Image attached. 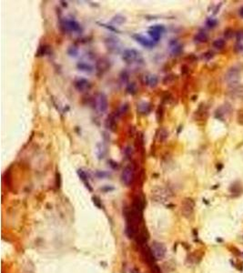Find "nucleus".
Masks as SVG:
<instances>
[{"instance_id": "obj_1", "label": "nucleus", "mask_w": 243, "mask_h": 273, "mask_svg": "<svg viewBox=\"0 0 243 273\" xmlns=\"http://www.w3.org/2000/svg\"><path fill=\"white\" fill-rule=\"evenodd\" d=\"M171 194L170 192L162 187H156L152 189L151 192V198L155 200V201L160 202V203H166L168 202L170 199Z\"/></svg>"}, {"instance_id": "obj_2", "label": "nucleus", "mask_w": 243, "mask_h": 273, "mask_svg": "<svg viewBox=\"0 0 243 273\" xmlns=\"http://www.w3.org/2000/svg\"><path fill=\"white\" fill-rule=\"evenodd\" d=\"M94 107L96 111L98 113H105L109 107L108 97L105 93L99 92L94 98Z\"/></svg>"}, {"instance_id": "obj_3", "label": "nucleus", "mask_w": 243, "mask_h": 273, "mask_svg": "<svg viewBox=\"0 0 243 273\" xmlns=\"http://www.w3.org/2000/svg\"><path fill=\"white\" fill-rule=\"evenodd\" d=\"M240 79V72L238 67H230L226 71L225 74V82L227 83L228 86L231 87H235Z\"/></svg>"}, {"instance_id": "obj_4", "label": "nucleus", "mask_w": 243, "mask_h": 273, "mask_svg": "<svg viewBox=\"0 0 243 273\" xmlns=\"http://www.w3.org/2000/svg\"><path fill=\"white\" fill-rule=\"evenodd\" d=\"M120 178L122 183L126 186H129L132 183L135 178V168L132 164H129L123 169Z\"/></svg>"}, {"instance_id": "obj_5", "label": "nucleus", "mask_w": 243, "mask_h": 273, "mask_svg": "<svg viewBox=\"0 0 243 273\" xmlns=\"http://www.w3.org/2000/svg\"><path fill=\"white\" fill-rule=\"evenodd\" d=\"M122 59L127 63V64H133L135 62H137L141 59V55L136 49H126L123 52L122 55Z\"/></svg>"}, {"instance_id": "obj_6", "label": "nucleus", "mask_w": 243, "mask_h": 273, "mask_svg": "<svg viewBox=\"0 0 243 273\" xmlns=\"http://www.w3.org/2000/svg\"><path fill=\"white\" fill-rule=\"evenodd\" d=\"M150 252L155 260H162L166 255V248L163 244L155 241L150 247Z\"/></svg>"}, {"instance_id": "obj_7", "label": "nucleus", "mask_w": 243, "mask_h": 273, "mask_svg": "<svg viewBox=\"0 0 243 273\" xmlns=\"http://www.w3.org/2000/svg\"><path fill=\"white\" fill-rule=\"evenodd\" d=\"M195 208V202L191 198H185L182 202L181 211L186 218H189L193 214V210Z\"/></svg>"}, {"instance_id": "obj_8", "label": "nucleus", "mask_w": 243, "mask_h": 273, "mask_svg": "<svg viewBox=\"0 0 243 273\" xmlns=\"http://www.w3.org/2000/svg\"><path fill=\"white\" fill-rule=\"evenodd\" d=\"M62 27L65 28V30L69 31V32L78 33V32H81V30H82L80 24L78 22H77L76 20H73V19L64 20L62 22Z\"/></svg>"}, {"instance_id": "obj_9", "label": "nucleus", "mask_w": 243, "mask_h": 273, "mask_svg": "<svg viewBox=\"0 0 243 273\" xmlns=\"http://www.w3.org/2000/svg\"><path fill=\"white\" fill-rule=\"evenodd\" d=\"M75 87L79 92H86L91 88V83L86 78H79L75 82Z\"/></svg>"}, {"instance_id": "obj_10", "label": "nucleus", "mask_w": 243, "mask_h": 273, "mask_svg": "<svg viewBox=\"0 0 243 273\" xmlns=\"http://www.w3.org/2000/svg\"><path fill=\"white\" fill-rule=\"evenodd\" d=\"M133 38H134V39H135L137 43H140L141 46H143V47H154V45H155V42H154L153 40H151V39L146 38V36H142V35H140V34H136V35H134V36H133Z\"/></svg>"}, {"instance_id": "obj_11", "label": "nucleus", "mask_w": 243, "mask_h": 273, "mask_svg": "<svg viewBox=\"0 0 243 273\" xmlns=\"http://www.w3.org/2000/svg\"><path fill=\"white\" fill-rule=\"evenodd\" d=\"M159 82V78L156 75H152V74H148V75H145L143 77V83L150 87H154L158 85Z\"/></svg>"}, {"instance_id": "obj_12", "label": "nucleus", "mask_w": 243, "mask_h": 273, "mask_svg": "<svg viewBox=\"0 0 243 273\" xmlns=\"http://www.w3.org/2000/svg\"><path fill=\"white\" fill-rule=\"evenodd\" d=\"M119 115L117 113H112L110 116L108 117L107 120H106V127H108L109 129L110 130H115L116 129V126H117V117Z\"/></svg>"}, {"instance_id": "obj_13", "label": "nucleus", "mask_w": 243, "mask_h": 273, "mask_svg": "<svg viewBox=\"0 0 243 273\" xmlns=\"http://www.w3.org/2000/svg\"><path fill=\"white\" fill-rule=\"evenodd\" d=\"M151 109V106L148 102L143 101L137 104V111L140 114H148Z\"/></svg>"}, {"instance_id": "obj_14", "label": "nucleus", "mask_w": 243, "mask_h": 273, "mask_svg": "<svg viewBox=\"0 0 243 273\" xmlns=\"http://www.w3.org/2000/svg\"><path fill=\"white\" fill-rule=\"evenodd\" d=\"M77 67L81 70V71H84L86 73H91L93 71V67L89 64V63H86V62H78L77 64Z\"/></svg>"}, {"instance_id": "obj_15", "label": "nucleus", "mask_w": 243, "mask_h": 273, "mask_svg": "<svg viewBox=\"0 0 243 273\" xmlns=\"http://www.w3.org/2000/svg\"><path fill=\"white\" fill-rule=\"evenodd\" d=\"M208 38H209V36H208V34H207L204 30H200V31H199V32L196 34L194 39H195L196 42L204 43V42H206V41L208 40Z\"/></svg>"}, {"instance_id": "obj_16", "label": "nucleus", "mask_w": 243, "mask_h": 273, "mask_svg": "<svg viewBox=\"0 0 243 273\" xmlns=\"http://www.w3.org/2000/svg\"><path fill=\"white\" fill-rule=\"evenodd\" d=\"M109 62L107 59H100L97 63V68L99 71H105L109 67Z\"/></svg>"}, {"instance_id": "obj_17", "label": "nucleus", "mask_w": 243, "mask_h": 273, "mask_svg": "<svg viewBox=\"0 0 243 273\" xmlns=\"http://www.w3.org/2000/svg\"><path fill=\"white\" fill-rule=\"evenodd\" d=\"M78 174L80 179L85 183L86 187V188H89V190H91L92 189L90 188V185H89V178H88V175H86V173L85 171H83L82 169H78Z\"/></svg>"}, {"instance_id": "obj_18", "label": "nucleus", "mask_w": 243, "mask_h": 273, "mask_svg": "<svg viewBox=\"0 0 243 273\" xmlns=\"http://www.w3.org/2000/svg\"><path fill=\"white\" fill-rule=\"evenodd\" d=\"M230 111H231V108H230V105H228V107H220L216 111V115L219 114V118H223V117L225 115H227V113H229Z\"/></svg>"}, {"instance_id": "obj_19", "label": "nucleus", "mask_w": 243, "mask_h": 273, "mask_svg": "<svg viewBox=\"0 0 243 273\" xmlns=\"http://www.w3.org/2000/svg\"><path fill=\"white\" fill-rule=\"evenodd\" d=\"M168 137V132L167 129H163V127H162V129H160L158 130V132H157V138H158V140L160 142L164 141Z\"/></svg>"}, {"instance_id": "obj_20", "label": "nucleus", "mask_w": 243, "mask_h": 273, "mask_svg": "<svg viewBox=\"0 0 243 273\" xmlns=\"http://www.w3.org/2000/svg\"><path fill=\"white\" fill-rule=\"evenodd\" d=\"M106 44H107L108 48L110 49V50H117V48H119L118 47V44H117V39L110 38L107 39Z\"/></svg>"}, {"instance_id": "obj_21", "label": "nucleus", "mask_w": 243, "mask_h": 273, "mask_svg": "<svg viewBox=\"0 0 243 273\" xmlns=\"http://www.w3.org/2000/svg\"><path fill=\"white\" fill-rule=\"evenodd\" d=\"M148 34L149 35V36L154 42H158L161 38V35H162L161 33H160L158 31H155V30H152V29H149L148 31Z\"/></svg>"}, {"instance_id": "obj_22", "label": "nucleus", "mask_w": 243, "mask_h": 273, "mask_svg": "<svg viewBox=\"0 0 243 273\" xmlns=\"http://www.w3.org/2000/svg\"><path fill=\"white\" fill-rule=\"evenodd\" d=\"M225 45H226V42H225V40L222 39V38H217L212 43V46L216 49H222V48H224Z\"/></svg>"}, {"instance_id": "obj_23", "label": "nucleus", "mask_w": 243, "mask_h": 273, "mask_svg": "<svg viewBox=\"0 0 243 273\" xmlns=\"http://www.w3.org/2000/svg\"><path fill=\"white\" fill-rule=\"evenodd\" d=\"M106 147L104 145L100 144V145H97V154L98 156V158H104L106 154Z\"/></svg>"}, {"instance_id": "obj_24", "label": "nucleus", "mask_w": 243, "mask_h": 273, "mask_svg": "<svg viewBox=\"0 0 243 273\" xmlns=\"http://www.w3.org/2000/svg\"><path fill=\"white\" fill-rule=\"evenodd\" d=\"M127 91H128V93H129V94H131V95L136 94V93H137V86H136V84H135L134 82L129 83V84L127 86Z\"/></svg>"}, {"instance_id": "obj_25", "label": "nucleus", "mask_w": 243, "mask_h": 273, "mask_svg": "<svg viewBox=\"0 0 243 273\" xmlns=\"http://www.w3.org/2000/svg\"><path fill=\"white\" fill-rule=\"evenodd\" d=\"M149 29H152V30H155V31H158L160 33H163L165 31V27L163 25H154L152 27H149Z\"/></svg>"}, {"instance_id": "obj_26", "label": "nucleus", "mask_w": 243, "mask_h": 273, "mask_svg": "<svg viewBox=\"0 0 243 273\" xmlns=\"http://www.w3.org/2000/svg\"><path fill=\"white\" fill-rule=\"evenodd\" d=\"M125 20L126 19H125L124 16H115L112 19V22L115 23V24H122V23L125 22Z\"/></svg>"}, {"instance_id": "obj_27", "label": "nucleus", "mask_w": 243, "mask_h": 273, "mask_svg": "<svg viewBox=\"0 0 243 273\" xmlns=\"http://www.w3.org/2000/svg\"><path fill=\"white\" fill-rule=\"evenodd\" d=\"M206 24H207L208 27L212 28V27H216V26H217L218 22H217V20H216V19H214V18H209V19L207 20Z\"/></svg>"}, {"instance_id": "obj_28", "label": "nucleus", "mask_w": 243, "mask_h": 273, "mask_svg": "<svg viewBox=\"0 0 243 273\" xmlns=\"http://www.w3.org/2000/svg\"><path fill=\"white\" fill-rule=\"evenodd\" d=\"M236 39L238 41V43L242 42L243 41V29H239L236 32Z\"/></svg>"}, {"instance_id": "obj_29", "label": "nucleus", "mask_w": 243, "mask_h": 273, "mask_svg": "<svg viewBox=\"0 0 243 273\" xmlns=\"http://www.w3.org/2000/svg\"><path fill=\"white\" fill-rule=\"evenodd\" d=\"M214 57V53L212 51H208L203 54V58L205 60H211Z\"/></svg>"}, {"instance_id": "obj_30", "label": "nucleus", "mask_w": 243, "mask_h": 273, "mask_svg": "<svg viewBox=\"0 0 243 273\" xmlns=\"http://www.w3.org/2000/svg\"><path fill=\"white\" fill-rule=\"evenodd\" d=\"M224 35H225V38L230 39V38H232V36L234 35V33H233V30L231 28H227L226 30H225V34Z\"/></svg>"}, {"instance_id": "obj_31", "label": "nucleus", "mask_w": 243, "mask_h": 273, "mask_svg": "<svg viewBox=\"0 0 243 273\" xmlns=\"http://www.w3.org/2000/svg\"><path fill=\"white\" fill-rule=\"evenodd\" d=\"M78 49L75 47H70L68 49V54L70 55V56H74V57H76L77 55H78Z\"/></svg>"}, {"instance_id": "obj_32", "label": "nucleus", "mask_w": 243, "mask_h": 273, "mask_svg": "<svg viewBox=\"0 0 243 273\" xmlns=\"http://www.w3.org/2000/svg\"><path fill=\"white\" fill-rule=\"evenodd\" d=\"M234 51H235V52H238V53L243 51V45L238 43V44L234 47Z\"/></svg>"}, {"instance_id": "obj_33", "label": "nucleus", "mask_w": 243, "mask_h": 273, "mask_svg": "<svg viewBox=\"0 0 243 273\" xmlns=\"http://www.w3.org/2000/svg\"><path fill=\"white\" fill-rule=\"evenodd\" d=\"M231 188H234V189H230L232 193H239L240 192V186L238 185H232Z\"/></svg>"}, {"instance_id": "obj_34", "label": "nucleus", "mask_w": 243, "mask_h": 273, "mask_svg": "<svg viewBox=\"0 0 243 273\" xmlns=\"http://www.w3.org/2000/svg\"><path fill=\"white\" fill-rule=\"evenodd\" d=\"M239 16H240L241 17H243V7H241L239 8Z\"/></svg>"}]
</instances>
